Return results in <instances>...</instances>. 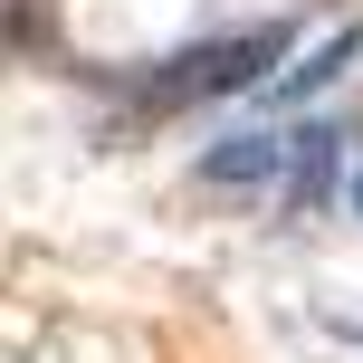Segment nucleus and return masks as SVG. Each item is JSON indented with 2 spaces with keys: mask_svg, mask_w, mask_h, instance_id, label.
Masks as SVG:
<instances>
[{
  "mask_svg": "<svg viewBox=\"0 0 363 363\" xmlns=\"http://www.w3.org/2000/svg\"><path fill=\"white\" fill-rule=\"evenodd\" d=\"M287 57V29H230V38H201V48H172L163 67L134 86V106L144 115H172V106H211V96H239V86H258V77Z\"/></svg>",
  "mask_w": 363,
  "mask_h": 363,
  "instance_id": "f257e3e1",
  "label": "nucleus"
},
{
  "mask_svg": "<svg viewBox=\"0 0 363 363\" xmlns=\"http://www.w3.org/2000/svg\"><path fill=\"white\" fill-rule=\"evenodd\" d=\"M201 182L211 191H287L296 182V134H220L201 153Z\"/></svg>",
  "mask_w": 363,
  "mask_h": 363,
  "instance_id": "f03ea898",
  "label": "nucleus"
},
{
  "mask_svg": "<svg viewBox=\"0 0 363 363\" xmlns=\"http://www.w3.org/2000/svg\"><path fill=\"white\" fill-rule=\"evenodd\" d=\"M335 144H345L335 125H306V134H296V182H287V201H325V182H335Z\"/></svg>",
  "mask_w": 363,
  "mask_h": 363,
  "instance_id": "7ed1b4c3",
  "label": "nucleus"
},
{
  "mask_svg": "<svg viewBox=\"0 0 363 363\" xmlns=\"http://www.w3.org/2000/svg\"><path fill=\"white\" fill-rule=\"evenodd\" d=\"M345 57H354V29H335L325 48L306 57V67H287V77H277V106H296V96H315V86H325L335 67H345Z\"/></svg>",
  "mask_w": 363,
  "mask_h": 363,
  "instance_id": "20e7f679",
  "label": "nucleus"
},
{
  "mask_svg": "<svg viewBox=\"0 0 363 363\" xmlns=\"http://www.w3.org/2000/svg\"><path fill=\"white\" fill-rule=\"evenodd\" d=\"M345 201H354V220H363V172H354V182H345Z\"/></svg>",
  "mask_w": 363,
  "mask_h": 363,
  "instance_id": "39448f33",
  "label": "nucleus"
},
{
  "mask_svg": "<svg viewBox=\"0 0 363 363\" xmlns=\"http://www.w3.org/2000/svg\"><path fill=\"white\" fill-rule=\"evenodd\" d=\"M345 335H354V345H363V325H345Z\"/></svg>",
  "mask_w": 363,
  "mask_h": 363,
  "instance_id": "423d86ee",
  "label": "nucleus"
}]
</instances>
